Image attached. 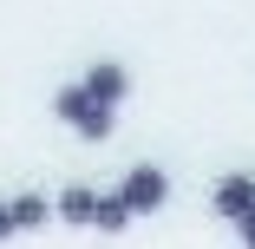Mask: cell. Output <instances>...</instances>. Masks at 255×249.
Segmentation results:
<instances>
[{"label":"cell","instance_id":"cell-1","mask_svg":"<svg viewBox=\"0 0 255 249\" xmlns=\"http://www.w3.org/2000/svg\"><path fill=\"white\" fill-rule=\"evenodd\" d=\"M112 197L125 204V217H137V210H157L164 197H170V177H164L157 164H131V171H125V184H118Z\"/></svg>","mask_w":255,"mask_h":249},{"label":"cell","instance_id":"cell-2","mask_svg":"<svg viewBox=\"0 0 255 249\" xmlns=\"http://www.w3.org/2000/svg\"><path fill=\"white\" fill-rule=\"evenodd\" d=\"M79 92H85V98H92V105H105V112H112V105H118V98H125V92H131V72H125V66H112V59H105V66H92V72H85V79H79Z\"/></svg>","mask_w":255,"mask_h":249},{"label":"cell","instance_id":"cell-3","mask_svg":"<svg viewBox=\"0 0 255 249\" xmlns=\"http://www.w3.org/2000/svg\"><path fill=\"white\" fill-rule=\"evenodd\" d=\"M216 210H223L229 223H236V217H249V210H255V177H242V171H236V177H223V184H216Z\"/></svg>","mask_w":255,"mask_h":249},{"label":"cell","instance_id":"cell-4","mask_svg":"<svg viewBox=\"0 0 255 249\" xmlns=\"http://www.w3.org/2000/svg\"><path fill=\"white\" fill-rule=\"evenodd\" d=\"M7 217H13V230H39L46 217H53V204H46V197H33V190H26V197H13V204H7Z\"/></svg>","mask_w":255,"mask_h":249},{"label":"cell","instance_id":"cell-5","mask_svg":"<svg viewBox=\"0 0 255 249\" xmlns=\"http://www.w3.org/2000/svg\"><path fill=\"white\" fill-rule=\"evenodd\" d=\"M92 204H98V190L72 184V190H59V204H53V210H59L66 223H92Z\"/></svg>","mask_w":255,"mask_h":249},{"label":"cell","instance_id":"cell-6","mask_svg":"<svg viewBox=\"0 0 255 249\" xmlns=\"http://www.w3.org/2000/svg\"><path fill=\"white\" fill-rule=\"evenodd\" d=\"M72 131L92 138V144H98V138H112V112H105V105H85V112L72 118Z\"/></svg>","mask_w":255,"mask_h":249},{"label":"cell","instance_id":"cell-7","mask_svg":"<svg viewBox=\"0 0 255 249\" xmlns=\"http://www.w3.org/2000/svg\"><path fill=\"white\" fill-rule=\"evenodd\" d=\"M92 223H98V230H125L131 217H125V204H118V197H98V204H92Z\"/></svg>","mask_w":255,"mask_h":249},{"label":"cell","instance_id":"cell-8","mask_svg":"<svg viewBox=\"0 0 255 249\" xmlns=\"http://www.w3.org/2000/svg\"><path fill=\"white\" fill-rule=\"evenodd\" d=\"M85 105H92V98H85V92H79V85H59V92H53V112H59V118H66V125H72V118H79V112H85Z\"/></svg>","mask_w":255,"mask_h":249},{"label":"cell","instance_id":"cell-9","mask_svg":"<svg viewBox=\"0 0 255 249\" xmlns=\"http://www.w3.org/2000/svg\"><path fill=\"white\" fill-rule=\"evenodd\" d=\"M236 230H242V243L255 249V210H249V217H236Z\"/></svg>","mask_w":255,"mask_h":249},{"label":"cell","instance_id":"cell-10","mask_svg":"<svg viewBox=\"0 0 255 249\" xmlns=\"http://www.w3.org/2000/svg\"><path fill=\"white\" fill-rule=\"evenodd\" d=\"M13 236V217H7V204H0V243H7Z\"/></svg>","mask_w":255,"mask_h":249}]
</instances>
